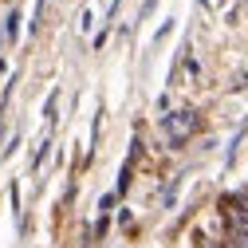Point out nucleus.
<instances>
[{"mask_svg":"<svg viewBox=\"0 0 248 248\" xmlns=\"http://www.w3.org/2000/svg\"><path fill=\"white\" fill-rule=\"evenodd\" d=\"M240 87H248V75H240V83H236V91H240Z\"/></svg>","mask_w":248,"mask_h":248,"instance_id":"7ed1b4c3","label":"nucleus"},{"mask_svg":"<svg viewBox=\"0 0 248 248\" xmlns=\"http://www.w3.org/2000/svg\"><path fill=\"white\" fill-rule=\"evenodd\" d=\"M166 130L173 134V146H181L185 138H189L197 130V110H181V114H170L166 118Z\"/></svg>","mask_w":248,"mask_h":248,"instance_id":"f257e3e1","label":"nucleus"},{"mask_svg":"<svg viewBox=\"0 0 248 248\" xmlns=\"http://www.w3.org/2000/svg\"><path fill=\"white\" fill-rule=\"evenodd\" d=\"M16 32H20V12H12V16H8V28H4V36H8V40H16Z\"/></svg>","mask_w":248,"mask_h":248,"instance_id":"f03ea898","label":"nucleus"}]
</instances>
